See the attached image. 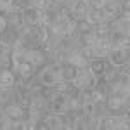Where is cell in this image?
I'll use <instances>...</instances> for the list:
<instances>
[{
    "instance_id": "6da1fadb",
    "label": "cell",
    "mask_w": 130,
    "mask_h": 130,
    "mask_svg": "<svg viewBox=\"0 0 130 130\" xmlns=\"http://www.w3.org/2000/svg\"><path fill=\"white\" fill-rule=\"evenodd\" d=\"M108 62L111 66L118 68V66H123L125 62H130V50H125L121 47H113L108 54Z\"/></svg>"
},
{
    "instance_id": "7a4b0ae2",
    "label": "cell",
    "mask_w": 130,
    "mask_h": 130,
    "mask_svg": "<svg viewBox=\"0 0 130 130\" xmlns=\"http://www.w3.org/2000/svg\"><path fill=\"white\" fill-rule=\"evenodd\" d=\"M26 38L33 43V45H40L42 42H47L50 38L49 37V30L42 24L37 26H28V33H26Z\"/></svg>"
},
{
    "instance_id": "3957f363",
    "label": "cell",
    "mask_w": 130,
    "mask_h": 130,
    "mask_svg": "<svg viewBox=\"0 0 130 130\" xmlns=\"http://www.w3.org/2000/svg\"><path fill=\"white\" fill-rule=\"evenodd\" d=\"M111 64L108 62L106 57H95V59H90L89 61V66H87V70L90 71V75L95 78V80H99L101 76L106 73V70L109 68Z\"/></svg>"
},
{
    "instance_id": "277c9868",
    "label": "cell",
    "mask_w": 130,
    "mask_h": 130,
    "mask_svg": "<svg viewBox=\"0 0 130 130\" xmlns=\"http://www.w3.org/2000/svg\"><path fill=\"white\" fill-rule=\"evenodd\" d=\"M24 61H28L33 68H42L43 64H47L49 62V59H47V56L42 52L38 47H31L28 52H26V56H24Z\"/></svg>"
},
{
    "instance_id": "5b68a950",
    "label": "cell",
    "mask_w": 130,
    "mask_h": 130,
    "mask_svg": "<svg viewBox=\"0 0 130 130\" xmlns=\"http://www.w3.org/2000/svg\"><path fill=\"white\" fill-rule=\"evenodd\" d=\"M95 78L90 75V71L85 68V70H80L78 71V75H76V78L73 80V85L76 87V89H94L95 87Z\"/></svg>"
},
{
    "instance_id": "8992f818",
    "label": "cell",
    "mask_w": 130,
    "mask_h": 130,
    "mask_svg": "<svg viewBox=\"0 0 130 130\" xmlns=\"http://www.w3.org/2000/svg\"><path fill=\"white\" fill-rule=\"evenodd\" d=\"M56 47H57V49H61L62 52H66V54L75 52V50L80 49V47H78V43H76V40H75L73 37H68V35L59 37V38L56 40Z\"/></svg>"
},
{
    "instance_id": "52a82bcc",
    "label": "cell",
    "mask_w": 130,
    "mask_h": 130,
    "mask_svg": "<svg viewBox=\"0 0 130 130\" xmlns=\"http://www.w3.org/2000/svg\"><path fill=\"white\" fill-rule=\"evenodd\" d=\"M2 113L7 115L10 120H24V109L18 102H9L5 106H2Z\"/></svg>"
},
{
    "instance_id": "ba28073f",
    "label": "cell",
    "mask_w": 130,
    "mask_h": 130,
    "mask_svg": "<svg viewBox=\"0 0 130 130\" xmlns=\"http://www.w3.org/2000/svg\"><path fill=\"white\" fill-rule=\"evenodd\" d=\"M23 18H24V24H28V26H37V24H40L42 10L35 9V7H28V9L23 10Z\"/></svg>"
},
{
    "instance_id": "9c48e42d",
    "label": "cell",
    "mask_w": 130,
    "mask_h": 130,
    "mask_svg": "<svg viewBox=\"0 0 130 130\" xmlns=\"http://www.w3.org/2000/svg\"><path fill=\"white\" fill-rule=\"evenodd\" d=\"M14 71H16V75H18V76H21L23 80H26V82L31 80V78L37 75V68H33L28 61H23L21 64H18V68H16Z\"/></svg>"
},
{
    "instance_id": "30bf717a",
    "label": "cell",
    "mask_w": 130,
    "mask_h": 130,
    "mask_svg": "<svg viewBox=\"0 0 130 130\" xmlns=\"http://www.w3.org/2000/svg\"><path fill=\"white\" fill-rule=\"evenodd\" d=\"M42 120L47 123L49 130H62V115H56V113H45L42 116Z\"/></svg>"
},
{
    "instance_id": "8fae6325",
    "label": "cell",
    "mask_w": 130,
    "mask_h": 130,
    "mask_svg": "<svg viewBox=\"0 0 130 130\" xmlns=\"http://www.w3.org/2000/svg\"><path fill=\"white\" fill-rule=\"evenodd\" d=\"M68 64L71 66H75V68H78V70H85L87 66H89V59H85L83 56L80 54V50H75V52H70L68 54V61H66Z\"/></svg>"
},
{
    "instance_id": "7c38bea8",
    "label": "cell",
    "mask_w": 130,
    "mask_h": 130,
    "mask_svg": "<svg viewBox=\"0 0 130 130\" xmlns=\"http://www.w3.org/2000/svg\"><path fill=\"white\" fill-rule=\"evenodd\" d=\"M56 21H57V7L49 5L45 10H42V19H40L42 26L49 28L50 24H52V23H56Z\"/></svg>"
},
{
    "instance_id": "4fadbf2b",
    "label": "cell",
    "mask_w": 130,
    "mask_h": 130,
    "mask_svg": "<svg viewBox=\"0 0 130 130\" xmlns=\"http://www.w3.org/2000/svg\"><path fill=\"white\" fill-rule=\"evenodd\" d=\"M18 40H19V35H18V31H16L14 26H7L5 30L0 33V42H4L9 47H12Z\"/></svg>"
},
{
    "instance_id": "5bb4252c",
    "label": "cell",
    "mask_w": 130,
    "mask_h": 130,
    "mask_svg": "<svg viewBox=\"0 0 130 130\" xmlns=\"http://www.w3.org/2000/svg\"><path fill=\"white\" fill-rule=\"evenodd\" d=\"M94 47L97 50V57H108L109 50L113 49V43H111L109 38H97Z\"/></svg>"
},
{
    "instance_id": "9a60e30c",
    "label": "cell",
    "mask_w": 130,
    "mask_h": 130,
    "mask_svg": "<svg viewBox=\"0 0 130 130\" xmlns=\"http://www.w3.org/2000/svg\"><path fill=\"white\" fill-rule=\"evenodd\" d=\"M14 80H16V71L14 70L0 71V89H12Z\"/></svg>"
},
{
    "instance_id": "2e32d148",
    "label": "cell",
    "mask_w": 130,
    "mask_h": 130,
    "mask_svg": "<svg viewBox=\"0 0 130 130\" xmlns=\"http://www.w3.org/2000/svg\"><path fill=\"white\" fill-rule=\"evenodd\" d=\"M78 68H75V66H71V64H62L61 66V73H59V80H68V82H73L76 78V75H78Z\"/></svg>"
},
{
    "instance_id": "e0dca14e",
    "label": "cell",
    "mask_w": 130,
    "mask_h": 130,
    "mask_svg": "<svg viewBox=\"0 0 130 130\" xmlns=\"http://www.w3.org/2000/svg\"><path fill=\"white\" fill-rule=\"evenodd\" d=\"M85 21L89 23L90 26L94 28L95 24H99V23H102L104 21V12H102V9H89L87 10V16H85Z\"/></svg>"
},
{
    "instance_id": "ac0fdd59",
    "label": "cell",
    "mask_w": 130,
    "mask_h": 130,
    "mask_svg": "<svg viewBox=\"0 0 130 130\" xmlns=\"http://www.w3.org/2000/svg\"><path fill=\"white\" fill-rule=\"evenodd\" d=\"M111 40V43H113V47H118L123 40H127V38H130V33H127V31L123 30H111L109 31V37H108Z\"/></svg>"
},
{
    "instance_id": "d6986e66",
    "label": "cell",
    "mask_w": 130,
    "mask_h": 130,
    "mask_svg": "<svg viewBox=\"0 0 130 130\" xmlns=\"http://www.w3.org/2000/svg\"><path fill=\"white\" fill-rule=\"evenodd\" d=\"M101 80L102 82H106V83H115V82L118 80V70L115 68V66H109L108 70H106V73L101 76Z\"/></svg>"
},
{
    "instance_id": "ffe728a7",
    "label": "cell",
    "mask_w": 130,
    "mask_h": 130,
    "mask_svg": "<svg viewBox=\"0 0 130 130\" xmlns=\"http://www.w3.org/2000/svg\"><path fill=\"white\" fill-rule=\"evenodd\" d=\"M82 115L90 120L94 115H95V102H92V101H87V102H83V106H82Z\"/></svg>"
},
{
    "instance_id": "44dd1931",
    "label": "cell",
    "mask_w": 130,
    "mask_h": 130,
    "mask_svg": "<svg viewBox=\"0 0 130 130\" xmlns=\"http://www.w3.org/2000/svg\"><path fill=\"white\" fill-rule=\"evenodd\" d=\"M80 54L85 57V59H95L97 57V50H95V47L94 45H87V47H80Z\"/></svg>"
},
{
    "instance_id": "7402d4cb",
    "label": "cell",
    "mask_w": 130,
    "mask_h": 130,
    "mask_svg": "<svg viewBox=\"0 0 130 130\" xmlns=\"http://www.w3.org/2000/svg\"><path fill=\"white\" fill-rule=\"evenodd\" d=\"M4 70H12V59H10V52L5 56H0V71Z\"/></svg>"
},
{
    "instance_id": "603a6c76",
    "label": "cell",
    "mask_w": 130,
    "mask_h": 130,
    "mask_svg": "<svg viewBox=\"0 0 130 130\" xmlns=\"http://www.w3.org/2000/svg\"><path fill=\"white\" fill-rule=\"evenodd\" d=\"M37 125H38V120H37V118L26 116V118L23 120V130H37Z\"/></svg>"
},
{
    "instance_id": "cb8c5ba5",
    "label": "cell",
    "mask_w": 130,
    "mask_h": 130,
    "mask_svg": "<svg viewBox=\"0 0 130 130\" xmlns=\"http://www.w3.org/2000/svg\"><path fill=\"white\" fill-rule=\"evenodd\" d=\"M10 7H14L16 10H24L28 7H31V0H14Z\"/></svg>"
},
{
    "instance_id": "d4e9b609",
    "label": "cell",
    "mask_w": 130,
    "mask_h": 130,
    "mask_svg": "<svg viewBox=\"0 0 130 130\" xmlns=\"http://www.w3.org/2000/svg\"><path fill=\"white\" fill-rule=\"evenodd\" d=\"M49 5H50L49 0H31V7H35L38 10H45Z\"/></svg>"
},
{
    "instance_id": "484cf974",
    "label": "cell",
    "mask_w": 130,
    "mask_h": 130,
    "mask_svg": "<svg viewBox=\"0 0 130 130\" xmlns=\"http://www.w3.org/2000/svg\"><path fill=\"white\" fill-rule=\"evenodd\" d=\"M128 128H130L128 113H121V121H120V127H118V130H128Z\"/></svg>"
},
{
    "instance_id": "4316f807",
    "label": "cell",
    "mask_w": 130,
    "mask_h": 130,
    "mask_svg": "<svg viewBox=\"0 0 130 130\" xmlns=\"http://www.w3.org/2000/svg\"><path fill=\"white\" fill-rule=\"evenodd\" d=\"M104 2H106V0H89V2H87V5H89V9H102V7H104Z\"/></svg>"
},
{
    "instance_id": "83f0119b",
    "label": "cell",
    "mask_w": 130,
    "mask_h": 130,
    "mask_svg": "<svg viewBox=\"0 0 130 130\" xmlns=\"http://www.w3.org/2000/svg\"><path fill=\"white\" fill-rule=\"evenodd\" d=\"M12 2H14V0H0V12H4L5 9H9L10 5H12Z\"/></svg>"
},
{
    "instance_id": "f1b7e54d",
    "label": "cell",
    "mask_w": 130,
    "mask_h": 130,
    "mask_svg": "<svg viewBox=\"0 0 130 130\" xmlns=\"http://www.w3.org/2000/svg\"><path fill=\"white\" fill-rule=\"evenodd\" d=\"M7 26H9V23H7V18H5V16L0 12V31H4L5 28H7Z\"/></svg>"
},
{
    "instance_id": "f546056e",
    "label": "cell",
    "mask_w": 130,
    "mask_h": 130,
    "mask_svg": "<svg viewBox=\"0 0 130 130\" xmlns=\"http://www.w3.org/2000/svg\"><path fill=\"white\" fill-rule=\"evenodd\" d=\"M9 52H10V47L5 45L4 42H0V56H5V54H9Z\"/></svg>"
},
{
    "instance_id": "4dcf8cb0",
    "label": "cell",
    "mask_w": 130,
    "mask_h": 130,
    "mask_svg": "<svg viewBox=\"0 0 130 130\" xmlns=\"http://www.w3.org/2000/svg\"><path fill=\"white\" fill-rule=\"evenodd\" d=\"M49 4L54 7H61V5H64V0H49Z\"/></svg>"
},
{
    "instance_id": "1f68e13d",
    "label": "cell",
    "mask_w": 130,
    "mask_h": 130,
    "mask_svg": "<svg viewBox=\"0 0 130 130\" xmlns=\"http://www.w3.org/2000/svg\"><path fill=\"white\" fill-rule=\"evenodd\" d=\"M80 2H85V4H87V2H89V0H80Z\"/></svg>"
},
{
    "instance_id": "d6a6232c",
    "label": "cell",
    "mask_w": 130,
    "mask_h": 130,
    "mask_svg": "<svg viewBox=\"0 0 130 130\" xmlns=\"http://www.w3.org/2000/svg\"><path fill=\"white\" fill-rule=\"evenodd\" d=\"M2 115H4V113H2V109H0V118H2Z\"/></svg>"
},
{
    "instance_id": "836d02e7",
    "label": "cell",
    "mask_w": 130,
    "mask_h": 130,
    "mask_svg": "<svg viewBox=\"0 0 130 130\" xmlns=\"http://www.w3.org/2000/svg\"><path fill=\"white\" fill-rule=\"evenodd\" d=\"M0 109H2V101H0Z\"/></svg>"
},
{
    "instance_id": "e575fe53",
    "label": "cell",
    "mask_w": 130,
    "mask_h": 130,
    "mask_svg": "<svg viewBox=\"0 0 130 130\" xmlns=\"http://www.w3.org/2000/svg\"><path fill=\"white\" fill-rule=\"evenodd\" d=\"M0 33H2V31H0Z\"/></svg>"
}]
</instances>
